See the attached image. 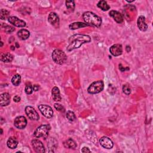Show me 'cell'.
I'll list each match as a JSON object with an SVG mask.
<instances>
[{
	"label": "cell",
	"instance_id": "1",
	"mask_svg": "<svg viewBox=\"0 0 153 153\" xmlns=\"http://www.w3.org/2000/svg\"><path fill=\"white\" fill-rule=\"evenodd\" d=\"M91 41V38L89 35L76 34L69 38L68 46H67L66 50L68 51H72L74 49L80 48L83 44L90 43Z\"/></svg>",
	"mask_w": 153,
	"mask_h": 153
},
{
	"label": "cell",
	"instance_id": "2",
	"mask_svg": "<svg viewBox=\"0 0 153 153\" xmlns=\"http://www.w3.org/2000/svg\"><path fill=\"white\" fill-rule=\"evenodd\" d=\"M83 17L86 24H88L89 26L100 28L102 25V19L93 12H84L83 14Z\"/></svg>",
	"mask_w": 153,
	"mask_h": 153
},
{
	"label": "cell",
	"instance_id": "3",
	"mask_svg": "<svg viewBox=\"0 0 153 153\" xmlns=\"http://www.w3.org/2000/svg\"><path fill=\"white\" fill-rule=\"evenodd\" d=\"M51 56L53 61L56 64L59 65L64 64L67 60L66 54L60 49H55L53 51Z\"/></svg>",
	"mask_w": 153,
	"mask_h": 153
},
{
	"label": "cell",
	"instance_id": "4",
	"mask_svg": "<svg viewBox=\"0 0 153 153\" xmlns=\"http://www.w3.org/2000/svg\"><path fill=\"white\" fill-rule=\"evenodd\" d=\"M50 129L51 127L49 124L41 125L35 129L34 133V135L36 138H42L44 139H46L48 137Z\"/></svg>",
	"mask_w": 153,
	"mask_h": 153
},
{
	"label": "cell",
	"instance_id": "5",
	"mask_svg": "<svg viewBox=\"0 0 153 153\" xmlns=\"http://www.w3.org/2000/svg\"><path fill=\"white\" fill-rule=\"evenodd\" d=\"M104 88V83L102 80L96 81L92 83L87 89L89 93L94 94L101 92Z\"/></svg>",
	"mask_w": 153,
	"mask_h": 153
},
{
	"label": "cell",
	"instance_id": "6",
	"mask_svg": "<svg viewBox=\"0 0 153 153\" xmlns=\"http://www.w3.org/2000/svg\"><path fill=\"white\" fill-rule=\"evenodd\" d=\"M38 109L41 113L47 119H51L53 116V111L49 105H40L38 106Z\"/></svg>",
	"mask_w": 153,
	"mask_h": 153
},
{
	"label": "cell",
	"instance_id": "7",
	"mask_svg": "<svg viewBox=\"0 0 153 153\" xmlns=\"http://www.w3.org/2000/svg\"><path fill=\"white\" fill-rule=\"evenodd\" d=\"M25 112L28 117L31 120H38L40 119V116L36 110L31 106H27L25 108Z\"/></svg>",
	"mask_w": 153,
	"mask_h": 153
},
{
	"label": "cell",
	"instance_id": "8",
	"mask_svg": "<svg viewBox=\"0 0 153 153\" xmlns=\"http://www.w3.org/2000/svg\"><path fill=\"white\" fill-rule=\"evenodd\" d=\"M32 146L35 152L39 153H43L46 152L44 146L43 142L38 139H34L31 142Z\"/></svg>",
	"mask_w": 153,
	"mask_h": 153
},
{
	"label": "cell",
	"instance_id": "9",
	"mask_svg": "<svg viewBox=\"0 0 153 153\" xmlns=\"http://www.w3.org/2000/svg\"><path fill=\"white\" fill-rule=\"evenodd\" d=\"M14 125L19 129H24L27 125V120L24 116H18L14 119Z\"/></svg>",
	"mask_w": 153,
	"mask_h": 153
},
{
	"label": "cell",
	"instance_id": "10",
	"mask_svg": "<svg viewBox=\"0 0 153 153\" xmlns=\"http://www.w3.org/2000/svg\"><path fill=\"white\" fill-rule=\"evenodd\" d=\"M8 21L11 24L18 28H23L26 26V24L24 21L22 20V19H19L16 16L10 17L8 19Z\"/></svg>",
	"mask_w": 153,
	"mask_h": 153
},
{
	"label": "cell",
	"instance_id": "11",
	"mask_svg": "<svg viewBox=\"0 0 153 153\" xmlns=\"http://www.w3.org/2000/svg\"><path fill=\"white\" fill-rule=\"evenodd\" d=\"M49 22L53 26L57 27L59 25V18L56 13L51 12L49 14L48 17Z\"/></svg>",
	"mask_w": 153,
	"mask_h": 153
},
{
	"label": "cell",
	"instance_id": "12",
	"mask_svg": "<svg viewBox=\"0 0 153 153\" xmlns=\"http://www.w3.org/2000/svg\"><path fill=\"white\" fill-rule=\"evenodd\" d=\"M109 51L112 55L114 56H120L123 53V47L121 44H116L112 45Z\"/></svg>",
	"mask_w": 153,
	"mask_h": 153
},
{
	"label": "cell",
	"instance_id": "13",
	"mask_svg": "<svg viewBox=\"0 0 153 153\" xmlns=\"http://www.w3.org/2000/svg\"><path fill=\"white\" fill-rule=\"evenodd\" d=\"M99 143L102 147L106 149H111L114 146L112 140L107 137H102L99 139Z\"/></svg>",
	"mask_w": 153,
	"mask_h": 153
},
{
	"label": "cell",
	"instance_id": "14",
	"mask_svg": "<svg viewBox=\"0 0 153 153\" xmlns=\"http://www.w3.org/2000/svg\"><path fill=\"white\" fill-rule=\"evenodd\" d=\"M109 14L112 17L114 20L118 24H122L124 21V17L123 15L116 10H111L109 13Z\"/></svg>",
	"mask_w": 153,
	"mask_h": 153
},
{
	"label": "cell",
	"instance_id": "15",
	"mask_svg": "<svg viewBox=\"0 0 153 153\" xmlns=\"http://www.w3.org/2000/svg\"><path fill=\"white\" fill-rule=\"evenodd\" d=\"M10 103V96L8 93H2L0 96V106L6 107Z\"/></svg>",
	"mask_w": 153,
	"mask_h": 153
},
{
	"label": "cell",
	"instance_id": "16",
	"mask_svg": "<svg viewBox=\"0 0 153 153\" xmlns=\"http://www.w3.org/2000/svg\"><path fill=\"white\" fill-rule=\"evenodd\" d=\"M137 25L141 31H146L148 29V25L145 22V17L144 16H140L137 20Z\"/></svg>",
	"mask_w": 153,
	"mask_h": 153
},
{
	"label": "cell",
	"instance_id": "17",
	"mask_svg": "<svg viewBox=\"0 0 153 153\" xmlns=\"http://www.w3.org/2000/svg\"><path fill=\"white\" fill-rule=\"evenodd\" d=\"M51 94L53 99L55 102H60L61 101L62 98L61 97L60 90L57 87H54L51 90Z\"/></svg>",
	"mask_w": 153,
	"mask_h": 153
},
{
	"label": "cell",
	"instance_id": "18",
	"mask_svg": "<svg viewBox=\"0 0 153 153\" xmlns=\"http://www.w3.org/2000/svg\"><path fill=\"white\" fill-rule=\"evenodd\" d=\"M17 36L22 40H26L30 36V32L27 29H22L17 32Z\"/></svg>",
	"mask_w": 153,
	"mask_h": 153
},
{
	"label": "cell",
	"instance_id": "19",
	"mask_svg": "<svg viewBox=\"0 0 153 153\" xmlns=\"http://www.w3.org/2000/svg\"><path fill=\"white\" fill-rule=\"evenodd\" d=\"M87 26H89V25L86 23L77 22H74L69 25V28L71 30H75L78 29L82 28H85Z\"/></svg>",
	"mask_w": 153,
	"mask_h": 153
},
{
	"label": "cell",
	"instance_id": "20",
	"mask_svg": "<svg viewBox=\"0 0 153 153\" xmlns=\"http://www.w3.org/2000/svg\"><path fill=\"white\" fill-rule=\"evenodd\" d=\"M64 145L66 148H68V149H74L76 147V142L71 138H69L67 140H66L64 143Z\"/></svg>",
	"mask_w": 153,
	"mask_h": 153
},
{
	"label": "cell",
	"instance_id": "21",
	"mask_svg": "<svg viewBox=\"0 0 153 153\" xmlns=\"http://www.w3.org/2000/svg\"><path fill=\"white\" fill-rule=\"evenodd\" d=\"M18 145V141L14 137H10L7 142V147L10 149H15Z\"/></svg>",
	"mask_w": 153,
	"mask_h": 153
},
{
	"label": "cell",
	"instance_id": "22",
	"mask_svg": "<svg viewBox=\"0 0 153 153\" xmlns=\"http://www.w3.org/2000/svg\"><path fill=\"white\" fill-rule=\"evenodd\" d=\"M13 59V56L10 53H5L1 54V61L6 63L11 62Z\"/></svg>",
	"mask_w": 153,
	"mask_h": 153
},
{
	"label": "cell",
	"instance_id": "23",
	"mask_svg": "<svg viewBox=\"0 0 153 153\" xmlns=\"http://www.w3.org/2000/svg\"><path fill=\"white\" fill-rule=\"evenodd\" d=\"M97 6L103 11H108L110 9V6L108 4L107 2L104 1V0H102V1H99L97 4Z\"/></svg>",
	"mask_w": 153,
	"mask_h": 153
},
{
	"label": "cell",
	"instance_id": "24",
	"mask_svg": "<svg viewBox=\"0 0 153 153\" xmlns=\"http://www.w3.org/2000/svg\"><path fill=\"white\" fill-rule=\"evenodd\" d=\"M11 83L12 84L15 86H17L21 83V76L19 74H16L14 75L11 79Z\"/></svg>",
	"mask_w": 153,
	"mask_h": 153
},
{
	"label": "cell",
	"instance_id": "25",
	"mask_svg": "<svg viewBox=\"0 0 153 153\" xmlns=\"http://www.w3.org/2000/svg\"><path fill=\"white\" fill-rule=\"evenodd\" d=\"M10 11L6 9H1L0 11V18L1 20H6L10 17Z\"/></svg>",
	"mask_w": 153,
	"mask_h": 153
},
{
	"label": "cell",
	"instance_id": "26",
	"mask_svg": "<svg viewBox=\"0 0 153 153\" xmlns=\"http://www.w3.org/2000/svg\"><path fill=\"white\" fill-rule=\"evenodd\" d=\"M66 117L68 120L70 122H74L76 119L75 114L71 111H68L66 113Z\"/></svg>",
	"mask_w": 153,
	"mask_h": 153
},
{
	"label": "cell",
	"instance_id": "27",
	"mask_svg": "<svg viewBox=\"0 0 153 153\" xmlns=\"http://www.w3.org/2000/svg\"><path fill=\"white\" fill-rule=\"evenodd\" d=\"M66 4V7L67 8V9H68L69 10H70L71 11H74V9H75V2L74 1H66L65 2Z\"/></svg>",
	"mask_w": 153,
	"mask_h": 153
},
{
	"label": "cell",
	"instance_id": "28",
	"mask_svg": "<svg viewBox=\"0 0 153 153\" xmlns=\"http://www.w3.org/2000/svg\"><path fill=\"white\" fill-rule=\"evenodd\" d=\"M25 90V93L27 94H31L32 93V92L34 91L33 90V87L30 83L26 84Z\"/></svg>",
	"mask_w": 153,
	"mask_h": 153
},
{
	"label": "cell",
	"instance_id": "29",
	"mask_svg": "<svg viewBox=\"0 0 153 153\" xmlns=\"http://www.w3.org/2000/svg\"><path fill=\"white\" fill-rule=\"evenodd\" d=\"M123 92L126 95H129L131 93V89L129 84H126L123 86Z\"/></svg>",
	"mask_w": 153,
	"mask_h": 153
},
{
	"label": "cell",
	"instance_id": "30",
	"mask_svg": "<svg viewBox=\"0 0 153 153\" xmlns=\"http://www.w3.org/2000/svg\"><path fill=\"white\" fill-rule=\"evenodd\" d=\"M54 108H55L57 111H60V112H65V108H64V107L62 105H61V104H57V103L54 104Z\"/></svg>",
	"mask_w": 153,
	"mask_h": 153
},
{
	"label": "cell",
	"instance_id": "31",
	"mask_svg": "<svg viewBox=\"0 0 153 153\" xmlns=\"http://www.w3.org/2000/svg\"><path fill=\"white\" fill-rule=\"evenodd\" d=\"M14 28L11 26H6L5 27V32L7 34H10L14 31Z\"/></svg>",
	"mask_w": 153,
	"mask_h": 153
},
{
	"label": "cell",
	"instance_id": "32",
	"mask_svg": "<svg viewBox=\"0 0 153 153\" xmlns=\"http://www.w3.org/2000/svg\"><path fill=\"white\" fill-rule=\"evenodd\" d=\"M119 69H120V70L122 72H124V71H126V70H129V68L128 67L124 68V66H122V64H120V65H119Z\"/></svg>",
	"mask_w": 153,
	"mask_h": 153
},
{
	"label": "cell",
	"instance_id": "33",
	"mask_svg": "<svg viewBox=\"0 0 153 153\" xmlns=\"http://www.w3.org/2000/svg\"><path fill=\"white\" fill-rule=\"evenodd\" d=\"M21 98L19 97V96H17V95H16V96H15V97H14V98H13V101H14V102H19L21 101Z\"/></svg>",
	"mask_w": 153,
	"mask_h": 153
},
{
	"label": "cell",
	"instance_id": "34",
	"mask_svg": "<svg viewBox=\"0 0 153 153\" xmlns=\"http://www.w3.org/2000/svg\"><path fill=\"white\" fill-rule=\"evenodd\" d=\"M82 152H91V151L88 147H83L82 149Z\"/></svg>",
	"mask_w": 153,
	"mask_h": 153
},
{
	"label": "cell",
	"instance_id": "35",
	"mask_svg": "<svg viewBox=\"0 0 153 153\" xmlns=\"http://www.w3.org/2000/svg\"><path fill=\"white\" fill-rule=\"evenodd\" d=\"M32 87H33V90L35 92H37V91H38V90L40 89V86L38 85L35 84V85L32 86Z\"/></svg>",
	"mask_w": 153,
	"mask_h": 153
},
{
	"label": "cell",
	"instance_id": "36",
	"mask_svg": "<svg viewBox=\"0 0 153 153\" xmlns=\"http://www.w3.org/2000/svg\"><path fill=\"white\" fill-rule=\"evenodd\" d=\"M126 49V51H127V52H129V51H130V47L129 46H127Z\"/></svg>",
	"mask_w": 153,
	"mask_h": 153
},
{
	"label": "cell",
	"instance_id": "37",
	"mask_svg": "<svg viewBox=\"0 0 153 153\" xmlns=\"http://www.w3.org/2000/svg\"><path fill=\"white\" fill-rule=\"evenodd\" d=\"M16 45L17 46V47H20V46H19V45H18V43H16Z\"/></svg>",
	"mask_w": 153,
	"mask_h": 153
},
{
	"label": "cell",
	"instance_id": "38",
	"mask_svg": "<svg viewBox=\"0 0 153 153\" xmlns=\"http://www.w3.org/2000/svg\"><path fill=\"white\" fill-rule=\"evenodd\" d=\"M1 47H2V46H3V42H1Z\"/></svg>",
	"mask_w": 153,
	"mask_h": 153
},
{
	"label": "cell",
	"instance_id": "39",
	"mask_svg": "<svg viewBox=\"0 0 153 153\" xmlns=\"http://www.w3.org/2000/svg\"><path fill=\"white\" fill-rule=\"evenodd\" d=\"M1 134H3V129H1Z\"/></svg>",
	"mask_w": 153,
	"mask_h": 153
}]
</instances>
